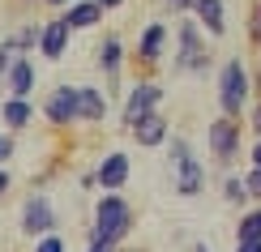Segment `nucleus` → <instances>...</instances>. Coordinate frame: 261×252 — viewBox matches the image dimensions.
<instances>
[{"mask_svg":"<svg viewBox=\"0 0 261 252\" xmlns=\"http://www.w3.org/2000/svg\"><path fill=\"white\" fill-rule=\"evenodd\" d=\"M9 39H13L17 56H26V51H39V21H26V26H17Z\"/></svg>","mask_w":261,"mask_h":252,"instance_id":"obj_19","label":"nucleus"},{"mask_svg":"<svg viewBox=\"0 0 261 252\" xmlns=\"http://www.w3.org/2000/svg\"><path fill=\"white\" fill-rule=\"evenodd\" d=\"M133 231V205L124 201V192H103L94 201V227L86 231V244L103 239V244H124V235Z\"/></svg>","mask_w":261,"mask_h":252,"instance_id":"obj_3","label":"nucleus"},{"mask_svg":"<svg viewBox=\"0 0 261 252\" xmlns=\"http://www.w3.org/2000/svg\"><path fill=\"white\" fill-rule=\"evenodd\" d=\"M167 158H171V167H180V162L197 158V154H193V141L184 137V133H171V137H167Z\"/></svg>","mask_w":261,"mask_h":252,"instance_id":"obj_20","label":"nucleus"},{"mask_svg":"<svg viewBox=\"0 0 261 252\" xmlns=\"http://www.w3.org/2000/svg\"><path fill=\"white\" fill-rule=\"evenodd\" d=\"M43 5H51V9H60V13H64V9H69L73 0H43Z\"/></svg>","mask_w":261,"mask_h":252,"instance_id":"obj_34","label":"nucleus"},{"mask_svg":"<svg viewBox=\"0 0 261 252\" xmlns=\"http://www.w3.org/2000/svg\"><path fill=\"white\" fill-rule=\"evenodd\" d=\"M21 5H30V0H21Z\"/></svg>","mask_w":261,"mask_h":252,"instance_id":"obj_37","label":"nucleus"},{"mask_svg":"<svg viewBox=\"0 0 261 252\" xmlns=\"http://www.w3.org/2000/svg\"><path fill=\"white\" fill-rule=\"evenodd\" d=\"M189 17L201 26L205 39H223L227 35V5H223V0H193Z\"/></svg>","mask_w":261,"mask_h":252,"instance_id":"obj_12","label":"nucleus"},{"mask_svg":"<svg viewBox=\"0 0 261 252\" xmlns=\"http://www.w3.org/2000/svg\"><path fill=\"white\" fill-rule=\"evenodd\" d=\"M163 98H167V90L159 86V77H133V81H128L124 103H120V124H124V133L137 124L141 116L163 111Z\"/></svg>","mask_w":261,"mask_h":252,"instance_id":"obj_4","label":"nucleus"},{"mask_svg":"<svg viewBox=\"0 0 261 252\" xmlns=\"http://www.w3.org/2000/svg\"><path fill=\"white\" fill-rule=\"evenodd\" d=\"M163 5H167L171 13H180V17H184V13H189V9H193V0H163Z\"/></svg>","mask_w":261,"mask_h":252,"instance_id":"obj_27","label":"nucleus"},{"mask_svg":"<svg viewBox=\"0 0 261 252\" xmlns=\"http://www.w3.org/2000/svg\"><path fill=\"white\" fill-rule=\"evenodd\" d=\"M244 120H248V128L257 133V141H261V98H257L253 107H248V116H244Z\"/></svg>","mask_w":261,"mask_h":252,"instance_id":"obj_26","label":"nucleus"},{"mask_svg":"<svg viewBox=\"0 0 261 252\" xmlns=\"http://www.w3.org/2000/svg\"><path fill=\"white\" fill-rule=\"evenodd\" d=\"M205 192V167L201 158H189L176 167V197H184V201H193V197Z\"/></svg>","mask_w":261,"mask_h":252,"instance_id":"obj_16","label":"nucleus"},{"mask_svg":"<svg viewBox=\"0 0 261 252\" xmlns=\"http://www.w3.org/2000/svg\"><path fill=\"white\" fill-rule=\"evenodd\" d=\"M43 120L51 128H73L77 124V86L64 81V86H51L47 98H43Z\"/></svg>","mask_w":261,"mask_h":252,"instance_id":"obj_8","label":"nucleus"},{"mask_svg":"<svg viewBox=\"0 0 261 252\" xmlns=\"http://www.w3.org/2000/svg\"><path fill=\"white\" fill-rule=\"evenodd\" d=\"M69 43H73V35H69V26H64L60 17H43L39 21V51H43V60L56 64L64 51H69Z\"/></svg>","mask_w":261,"mask_h":252,"instance_id":"obj_11","label":"nucleus"},{"mask_svg":"<svg viewBox=\"0 0 261 252\" xmlns=\"http://www.w3.org/2000/svg\"><path fill=\"white\" fill-rule=\"evenodd\" d=\"M253 162H248V167H261V141H253V154H248Z\"/></svg>","mask_w":261,"mask_h":252,"instance_id":"obj_33","label":"nucleus"},{"mask_svg":"<svg viewBox=\"0 0 261 252\" xmlns=\"http://www.w3.org/2000/svg\"><path fill=\"white\" fill-rule=\"evenodd\" d=\"M236 252H261V239H244V244H236Z\"/></svg>","mask_w":261,"mask_h":252,"instance_id":"obj_29","label":"nucleus"},{"mask_svg":"<svg viewBox=\"0 0 261 252\" xmlns=\"http://www.w3.org/2000/svg\"><path fill=\"white\" fill-rule=\"evenodd\" d=\"M35 252H64V239L51 231V235H43V239H35Z\"/></svg>","mask_w":261,"mask_h":252,"instance_id":"obj_23","label":"nucleus"},{"mask_svg":"<svg viewBox=\"0 0 261 252\" xmlns=\"http://www.w3.org/2000/svg\"><path fill=\"white\" fill-rule=\"evenodd\" d=\"M167 39H171V30L163 21H146L141 26L133 51H128V60L137 64V77H154V69L163 64V51H167Z\"/></svg>","mask_w":261,"mask_h":252,"instance_id":"obj_5","label":"nucleus"},{"mask_svg":"<svg viewBox=\"0 0 261 252\" xmlns=\"http://www.w3.org/2000/svg\"><path fill=\"white\" fill-rule=\"evenodd\" d=\"M94 175H99L103 192H120L128 184V175H133V158H128L124 150H107V154L99 158V167H94Z\"/></svg>","mask_w":261,"mask_h":252,"instance_id":"obj_9","label":"nucleus"},{"mask_svg":"<svg viewBox=\"0 0 261 252\" xmlns=\"http://www.w3.org/2000/svg\"><path fill=\"white\" fill-rule=\"evenodd\" d=\"M128 137H133L141 150H159V146H167V137H171V120L163 111H150V116H141L137 124L128 128Z\"/></svg>","mask_w":261,"mask_h":252,"instance_id":"obj_10","label":"nucleus"},{"mask_svg":"<svg viewBox=\"0 0 261 252\" xmlns=\"http://www.w3.org/2000/svg\"><path fill=\"white\" fill-rule=\"evenodd\" d=\"M103 120H107L103 86H77V124H103Z\"/></svg>","mask_w":261,"mask_h":252,"instance_id":"obj_15","label":"nucleus"},{"mask_svg":"<svg viewBox=\"0 0 261 252\" xmlns=\"http://www.w3.org/2000/svg\"><path fill=\"white\" fill-rule=\"evenodd\" d=\"M176 77H205L214 69V51H210V39L201 35V26L184 13L176 21V60H171Z\"/></svg>","mask_w":261,"mask_h":252,"instance_id":"obj_2","label":"nucleus"},{"mask_svg":"<svg viewBox=\"0 0 261 252\" xmlns=\"http://www.w3.org/2000/svg\"><path fill=\"white\" fill-rule=\"evenodd\" d=\"M223 201H227V205H244V201H248L240 175H227V180H223Z\"/></svg>","mask_w":261,"mask_h":252,"instance_id":"obj_21","label":"nucleus"},{"mask_svg":"<svg viewBox=\"0 0 261 252\" xmlns=\"http://www.w3.org/2000/svg\"><path fill=\"white\" fill-rule=\"evenodd\" d=\"M248 43H253V47H261V13H257V9L248 13Z\"/></svg>","mask_w":261,"mask_h":252,"instance_id":"obj_24","label":"nucleus"},{"mask_svg":"<svg viewBox=\"0 0 261 252\" xmlns=\"http://www.w3.org/2000/svg\"><path fill=\"white\" fill-rule=\"evenodd\" d=\"M253 9H257V13H261V0H257V5H253Z\"/></svg>","mask_w":261,"mask_h":252,"instance_id":"obj_36","label":"nucleus"},{"mask_svg":"<svg viewBox=\"0 0 261 252\" xmlns=\"http://www.w3.org/2000/svg\"><path fill=\"white\" fill-rule=\"evenodd\" d=\"M240 180H244V192H248V201H257V205H261V167H248V171L240 175Z\"/></svg>","mask_w":261,"mask_h":252,"instance_id":"obj_22","label":"nucleus"},{"mask_svg":"<svg viewBox=\"0 0 261 252\" xmlns=\"http://www.w3.org/2000/svg\"><path fill=\"white\" fill-rule=\"evenodd\" d=\"M82 188H99V175H94V171H82Z\"/></svg>","mask_w":261,"mask_h":252,"instance_id":"obj_31","label":"nucleus"},{"mask_svg":"<svg viewBox=\"0 0 261 252\" xmlns=\"http://www.w3.org/2000/svg\"><path fill=\"white\" fill-rule=\"evenodd\" d=\"M240 141H244V124L240 120H210L205 124V146H210V158L219 162V167H231L236 158H240Z\"/></svg>","mask_w":261,"mask_h":252,"instance_id":"obj_6","label":"nucleus"},{"mask_svg":"<svg viewBox=\"0 0 261 252\" xmlns=\"http://www.w3.org/2000/svg\"><path fill=\"white\" fill-rule=\"evenodd\" d=\"M193 252H210V244H201V239H197V244H193Z\"/></svg>","mask_w":261,"mask_h":252,"instance_id":"obj_35","label":"nucleus"},{"mask_svg":"<svg viewBox=\"0 0 261 252\" xmlns=\"http://www.w3.org/2000/svg\"><path fill=\"white\" fill-rule=\"evenodd\" d=\"M13 146H17V141H13V133H0V167H5V162L13 158Z\"/></svg>","mask_w":261,"mask_h":252,"instance_id":"obj_25","label":"nucleus"},{"mask_svg":"<svg viewBox=\"0 0 261 252\" xmlns=\"http://www.w3.org/2000/svg\"><path fill=\"white\" fill-rule=\"evenodd\" d=\"M56 231V205H51L47 192H30L26 201H21V235L30 239H43Z\"/></svg>","mask_w":261,"mask_h":252,"instance_id":"obj_7","label":"nucleus"},{"mask_svg":"<svg viewBox=\"0 0 261 252\" xmlns=\"http://www.w3.org/2000/svg\"><path fill=\"white\" fill-rule=\"evenodd\" d=\"M35 94V60L17 56L5 73V98H30Z\"/></svg>","mask_w":261,"mask_h":252,"instance_id":"obj_13","label":"nucleus"},{"mask_svg":"<svg viewBox=\"0 0 261 252\" xmlns=\"http://www.w3.org/2000/svg\"><path fill=\"white\" fill-rule=\"evenodd\" d=\"M0 120H5V133H21L35 120V103L30 98H5L0 103Z\"/></svg>","mask_w":261,"mask_h":252,"instance_id":"obj_17","label":"nucleus"},{"mask_svg":"<svg viewBox=\"0 0 261 252\" xmlns=\"http://www.w3.org/2000/svg\"><path fill=\"white\" fill-rule=\"evenodd\" d=\"M253 69H248L244 56H227L219 64V90H214V98H219V116L227 120H244L248 107L257 103V90H253Z\"/></svg>","mask_w":261,"mask_h":252,"instance_id":"obj_1","label":"nucleus"},{"mask_svg":"<svg viewBox=\"0 0 261 252\" xmlns=\"http://www.w3.org/2000/svg\"><path fill=\"white\" fill-rule=\"evenodd\" d=\"M244 239H261V205L240 214V222H236V244H244Z\"/></svg>","mask_w":261,"mask_h":252,"instance_id":"obj_18","label":"nucleus"},{"mask_svg":"<svg viewBox=\"0 0 261 252\" xmlns=\"http://www.w3.org/2000/svg\"><path fill=\"white\" fill-rule=\"evenodd\" d=\"M9 188H13V175H9V167H0V197H5Z\"/></svg>","mask_w":261,"mask_h":252,"instance_id":"obj_28","label":"nucleus"},{"mask_svg":"<svg viewBox=\"0 0 261 252\" xmlns=\"http://www.w3.org/2000/svg\"><path fill=\"white\" fill-rule=\"evenodd\" d=\"M86 252H120V248H116V244H103V239H94V244L86 248Z\"/></svg>","mask_w":261,"mask_h":252,"instance_id":"obj_30","label":"nucleus"},{"mask_svg":"<svg viewBox=\"0 0 261 252\" xmlns=\"http://www.w3.org/2000/svg\"><path fill=\"white\" fill-rule=\"evenodd\" d=\"M94 5H99V9H103V13H112V9H120V5H124V0H94Z\"/></svg>","mask_w":261,"mask_h":252,"instance_id":"obj_32","label":"nucleus"},{"mask_svg":"<svg viewBox=\"0 0 261 252\" xmlns=\"http://www.w3.org/2000/svg\"><path fill=\"white\" fill-rule=\"evenodd\" d=\"M103 17H107V13H103L99 5H94V0H73V5H69V9L60 13V21L69 26V35H82V30H94V26H99Z\"/></svg>","mask_w":261,"mask_h":252,"instance_id":"obj_14","label":"nucleus"}]
</instances>
